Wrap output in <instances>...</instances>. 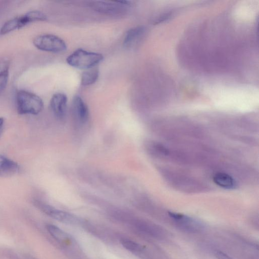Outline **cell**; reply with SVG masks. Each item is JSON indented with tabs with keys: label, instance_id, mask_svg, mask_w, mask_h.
Here are the masks:
<instances>
[{
	"label": "cell",
	"instance_id": "4",
	"mask_svg": "<svg viewBox=\"0 0 259 259\" xmlns=\"http://www.w3.org/2000/svg\"><path fill=\"white\" fill-rule=\"evenodd\" d=\"M33 44L39 50L48 52L60 53L67 49L66 44L62 39L50 34L35 37Z\"/></svg>",
	"mask_w": 259,
	"mask_h": 259
},
{
	"label": "cell",
	"instance_id": "18",
	"mask_svg": "<svg viewBox=\"0 0 259 259\" xmlns=\"http://www.w3.org/2000/svg\"><path fill=\"white\" fill-rule=\"evenodd\" d=\"M216 256L218 259H233L224 253L220 251L216 252Z\"/></svg>",
	"mask_w": 259,
	"mask_h": 259
},
{
	"label": "cell",
	"instance_id": "2",
	"mask_svg": "<svg viewBox=\"0 0 259 259\" xmlns=\"http://www.w3.org/2000/svg\"><path fill=\"white\" fill-rule=\"evenodd\" d=\"M104 59L101 54L78 49L68 57L66 62L80 70H89L101 63Z\"/></svg>",
	"mask_w": 259,
	"mask_h": 259
},
{
	"label": "cell",
	"instance_id": "17",
	"mask_svg": "<svg viewBox=\"0 0 259 259\" xmlns=\"http://www.w3.org/2000/svg\"><path fill=\"white\" fill-rule=\"evenodd\" d=\"M121 243L126 249L132 252H139L141 250L139 244L130 239H122Z\"/></svg>",
	"mask_w": 259,
	"mask_h": 259
},
{
	"label": "cell",
	"instance_id": "3",
	"mask_svg": "<svg viewBox=\"0 0 259 259\" xmlns=\"http://www.w3.org/2000/svg\"><path fill=\"white\" fill-rule=\"evenodd\" d=\"M89 6L95 11L109 16L123 15L131 7L129 1H94L89 2Z\"/></svg>",
	"mask_w": 259,
	"mask_h": 259
},
{
	"label": "cell",
	"instance_id": "5",
	"mask_svg": "<svg viewBox=\"0 0 259 259\" xmlns=\"http://www.w3.org/2000/svg\"><path fill=\"white\" fill-rule=\"evenodd\" d=\"M169 215L177 227L187 233H198L204 227L202 222L186 215L174 212H169Z\"/></svg>",
	"mask_w": 259,
	"mask_h": 259
},
{
	"label": "cell",
	"instance_id": "12",
	"mask_svg": "<svg viewBox=\"0 0 259 259\" xmlns=\"http://www.w3.org/2000/svg\"><path fill=\"white\" fill-rule=\"evenodd\" d=\"M136 227L144 234L155 238L162 239L165 237V231L160 227L147 222H139Z\"/></svg>",
	"mask_w": 259,
	"mask_h": 259
},
{
	"label": "cell",
	"instance_id": "9",
	"mask_svg": "<svg viewBox=\"0 0 259 259\" xmlns=\"http://www.w3.org/2000/svg\"><path fill=\"white\" fill-rule=\"evenodd\" d=\"M32 22L28 13L25 15L12 19L6 21L0 30V34L5 35L13 31L23 28L28 24Z\"/></svg>",
	"mask_w": 259,
	"mask_h": 259
},
{
	"label": "cell",
	"instance_id": "8",
	"mask_svg": "<svg viewBox=\"0 0 259 259\" xmlns=\"http://www.w3.org/2000/svg\"><path fill=\"white\" fill-rule=\"evenodd\" d=\"M72 110L76 120L80 124H86L89 119V109L83 99L78 95L74 98L72 102Z\"/></svg>",
	"mask_w": 259,
	"mask_h": 259
},
{
	"label": "cell",
	"instance_id": "15",
	"mask_svg": "<svg viewBox=\"0 0 259 259\" xmlns=\"http://www.w3.org/2000/svg\"><path fill=\"white\" fill-rule=\"evenodd\" d=\"M100 75L99 71L97 68H92L84 72L81 77V85L88 86L97 82Z\"/></svg>",
	"mask_w": 259,
	"mask_h": 259
},
{
	"label": "cell",
	"instance_id": "14",
	"mask_svg": "<svg viewBox=\"0 0 259 259\" xmlns=\"http://www.w3.org/2000/svg\"><path fill=\"white\" fill-rule=\"evenodd\" d=\"M213 181L217 185L225 189H233L236 186V181L233 177L225 173H216L213 177Z\"/></svg>",
	"mask_w": 259,
	"mask_h": 259
},
{
	"label": "cell",
	"instance_id": "19",
	"mask_svg": "<svg viewBox=\"0 0 259 259\" xmlns=\"http://www.w3.org/2000/svg\"><path fill=\"white\" fill-rule=\"evenodd\" d=\"M4 124V119L3 118H0V136H1L3 130Z\"/></svg>",
	"mask_w": 259,
	"mask_h": 259
},
{
	"label": "cell",
	"instance_id": "13",
	"mask_svg": "<svg viewBox=\"0 0 259 259\" xmlns=\"http://www.w3.org/2000/svg\"><path fill=\"white\" fill-rule=\"evenodd\" d=\"M10 66V61L8 59H0V97L8 84Z\"/></svg>",
	"mask_w": 259,
	"mask_h": 259
},
{
	"label": "cell",
	"instance_id": "10",
	"mask_svg": "<svg viewBox=\"0 0 259 259\" xmlns=\"http://www.w3.org/2000/svg\"><path fill=\"white\" fill-rule=\"evenodd\" d=\"M145 32V29L143 26H136L129 30L124 40V48L127 49L133 48L139 42Z\"/></svg>",
	"mask_w": 259,
	"mask_h": 259
},
{
	"label": "cell",
	"instance_id": "6",
	"mask_svg": "<svg viewBox=\"0 0 259 259\" xmlns=\"http://www.w3.org/2000/svg\"><path fill=\"white\" fill-rule=\"evenodd\" d=\"M34 204L36 207L53 219L62 223L71 224L77 221V218L73 215L54 208L41 201L36 200L34 201Z\"/></svg>",
	"mask_w": 259,
	"mask_h": 259
},
{
	"label": "cell",
	"instance_id": "1",
	"mask_svg": "<svg viewBox=\"0 0 259 259\" xmlns=\"http://www.w3.org/2000/svg\"><path fill=\"white\" fill-rule=\"evenodd\" d=\"M17 111L19 115H37L41 112L44 102L36 94L25 90H20L16 97Z\"/></svg>",
	"mask_w": 259,
	"mask_h": 259
},
{
	"label": "cell",
	"instance_id": "16",
	"mask_svg": "<svg viewBox=\"0 0 259 259\" xmlns=\"http://www.w3.org/2000/svg\"><path fill=\"white\" fill-rule=\"evenodd\" d=\"M47 229L51 236L59 241L63 242L68 239V237L64 232L55 225H48Z\"/></svg>",
	"mask_w": 259,
	"mask_h": 259
},
{
	"label": "cell",
	"instance_id": "7",
	"mask_svg": "<svg viewBox=\"0 0 259 259\" xmlns=\"http://www.w3.org/2000/svg\"><path fill=\"white\" fill-rule=\"evenodd\" d=\"M67 98L63 93L54 94L50 100L51 110L58 119L65 118L67 111Z\"/></svg>",
	"mask_w": 259,
	"mask_h": 259
},
{
	"label": "cell",
	"instance_id": "11",
	"mask_svg": "<svg viewBox=\"0 0 259 259\" xmlns=\"http://www.w3.org/2000/svg\"><path fill=\"white\" fill-rule=\"evenodd\" d=\"M20 167L17 162L0 155V177H7L14 176L19 171Z\"/></svg>",
	"mask_w": 259,
	"mask_h": 259
}]
</instances>
